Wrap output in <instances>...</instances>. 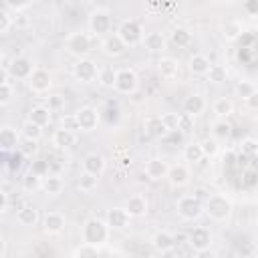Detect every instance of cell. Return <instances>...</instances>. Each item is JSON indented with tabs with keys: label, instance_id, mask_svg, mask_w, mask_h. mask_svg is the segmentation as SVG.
<instances>
[{
	"label": "cell",
	"instance_id": "37",
	"mask_svg": "<svg viewBox=\"0 0 258 258\" xmlns=\"http://www.w3.org/2000/svg\"><path fill=\"white\" fill-rule=\"evenodd\" d=\"M20 133H22V137H26V139L38 141V139L42 137V127H40L38 123L30 121V119H26V121L22 123V127H20Z\"/></svg>",
	"mask_w": 258,
	"mask_h": 258
},
{
	"label": "cell",
	"instance_id": "15",
	"mask_svg": "<svg viewBox=\"0 0 258 258\" xmlns=\"http://www.w3.org/2000/svg\"><path fill=\"white\" fill-rule=\"evenodd\" d=\"M20 135H22V133H18L14 127L2 125V127H0V147H2V151L8 153V151L18 149V145H20Z\"/></svg>",
	"mask_w": 258,
	"mask_h": 258
},
{
	"label": "cell",
	"instance_id": "33",
	"mask_svg": "<svg viewBox=\"0 0 258 258\" xmlns=\"http://www.w3.org/2000/svg\"><path fill=\"white\" fill-rule=\"evenodd\" d=\"M210 131H212V137H216L218 141H220V139H228V137L232 135V125L228 123V119H220V117H218V119L212 123Z\"/></svg>",
	"mask_w": 258,
	"mask_h": 258
},
{
	"label": "cell",
	"instance_id": "40",
	"mask_svg": "<svg viewBox=\"0 0 258 258\" xmlns=\"http://www.w3.org/2000/svg\"><path fill=\"white\" fill-rule=\"evenodd\" d=\"M171 40L177 44V46H187L191 42V32L187 28H175L171 32Z\"/></svg>",
	"mask_w": 258,
	"mask_h": 258
},
{
	"label": "cell",
	"instance_id": "59",
	"mask_svg": "<svg viewBox=\"0 0 258 258\" xmlns=\"http://www.w3.org/2000/svg\"><path fill=\"white\" fill-rule=\"evenodd\" d=\"M129 99H131L133 103H141V101H143V93H141V91L137 89L135 93H131V95H129Z\"/></svg>",
	"mask_w": 258,
	"mask_h": 258
},
{
	"label": "cell",
	"instance_id": "7",
	"mask_svg": "<svg viewBox=\"0 0 258 258\" xmlns=\"http://www.w3.org/2000/svg\"><path fill=\"white\" fill-rule=\"evenodd\" d=\"M117 93L121 95H131L139 89V79L135 75L133 69H119L117 71V79H115V87H113Z\"/></svg>",
	"mask_w": 258,
	"mask_h": 258
},
{
	"label": "cell",
	"instance_id": "52",
	"mask_svg": "<svg viewBox=\"0 0 258 258\" xmlns=\"http://www.w3.org/2000/svg\"><path fill=\"white\" fill-rule=\"evenodd\" d=\"M52 111H56V109H60L62 107V97L60 95H52V97H48V103H46Z\"/></svg>",
	"mask_w": 258,
	"mask_h": 258
},
{
	"label": "cell",
	"instance_id": "61",
	"mask_svg": "<svg viewBox=\"0 0 258 258\" xmlns=\"http://www.w3.org/2000/svg\"><path fill=\"white\" fill-rule=\"evenodd\" d=\"M256 28H258V20H256Z\"/></svg>",
	"mask_w": 258,
	"mask_h": 258
},
{
	"label": "cell",
	"instance_id": "45",
	"mask_svg": "<svg viewBox=\"0 0 258 258\" xmlns=\"http://www.w3.org/2000/svg\"><path fill=\"white\" fill-rule=\"evenodd\" d=\"M40 181H42V177H40V175H36L34 171H30V173L22 179V187H24L26 191H30V189L38 187V185H40Z\"/></svg>",
	"mask_w": 258,
	"mask_h": 258
},
{
	"label": "cell",
	"instance_id": "41",
	"mask_svg": "<svg viewBox=\"0 0 258 258\" xmlns=\"http://www.w3.org/2000/svg\"><path fill=\"white\" fill-rule=\"evenodd\" d=\"M258 89H256V85L254 83H250V81H240L238 85H236V95L240 97V99H248L250 95H254Z\"/></svg>",
	"mask_w": 258,
	"mask_h": 258
},
{
	"label": "cell",
	"instance_id": "20",
	"mask_svg": "<svg viewBox=\"0 0 258 258\" xmlns=\"http://www.w3.org/2000/svg\"><path fill=\"white\" fill-rule=\"evenodd\" d=\"M52 143L58 149H69V147H73L77 143V131L67 129V127H58L52 133Z\"/></svg>",
	"mask_w": 258,
	"mask_h": 258
},
{
	"label": "cell",
	"instance_id": "42",
	"mask_svg": "<svg viewBox=\"0 0 258 258\" xmlns=\"http://www.w3.org/2000/svg\"><path fill=\"white\" fill-rule=\"evenodd\" d=\"M14 97V87L10 81H0V105H8Z\"/></svg>",
	"mask_w": 258,
	"mask_h": 258
},
{
	"label": "cell",
	"instance_id": "44",
	"mask_svg": "<svg viewBox=\"0 0 258 258\" xmlns=\"http://www.w3.org/2000/svg\"><path fill=\"white\" fill-rule=\"evenodd\" d=\"M200 143H202V149H204V155L206 157H214L220 151V145H218V139L216 137H206Z\"/></svg>",
	"mask_w": 258,
	"mask_h": 258
},
{
	"label": "cell",
	"instance_id": "3",
	"mask_svg": "<svg viewBox=\"0 0 258 258\" xmlns=\"http://www.w3.org/2000/svg\"><path fill=\"white\" fill-rule=\"evenodd\" d=\"M175 210H177V214H179L183 220L194 222V220H198V218L204 214V202H202L200 198H196L194 194H185V196H181V198L177 200Z\"/></svg>",
	"mask_w": 258,
	"mask_h": 258
},
{
	"label": "cell",
	"instance_id": "38",
	"mask_svg": "<svg viewBox=\"0 0 258 258\" xmlns=\"http://www.w3.org/2000/svg\"><path fill=\"white\" fill-rule=\"evenodd\" d=\"M71 254H73V258H91V256H99V254H101V250H99V246H93V244L81 242V246H79V248H75Z\"/></svg>",
	"mask_w": 258,
	"mask_h": 258
},
{
	"label": "cell",
	"instance_id": "47",
	"mask_svg": "<svg viewBox=\"0 0 258 258\" xmlns=\"http://www.w3.org/2000/svg\"><path fill=\"white\" fill-rule=\"evenodd\" d=\"M12 24H14V18L6 10H2L0 12V34H8V30H10Z\"/></svg>",
	"mask_w": 258,
	"mask_h": 258
},
{
	"label": "cell",
	"instance_id": "46",
	"mask_svg": "<svg viewBox=\"0 0 258 258\" xmlns=\"http://www.w3.org/2000/svg\"><path fill=\"white\" fill-rule=\"evenodd\" d=\"M36 143H38V141H34V139H26V137H22L18 149H20L24 155H32V153H36V149H38Z\"/></svg>",
	"mask_w": 258,
	"mask_h": 258
},
{
	"label": "cell",
	"instance_id": "6",
	"mask_svg": "<svg viewBox=\"0 0 258 258\" xmlns=\"http://www.w3.org/2000/svg\"><path fill=\"white\" fill-rule=\"evenodd\" d=\"M117 34L123 38V42L127 46H135L143 40V30H141V24L135 20V18H127L119 24L117 28Z\"/></svg>",
	"mask_w": 258,
	"mask_h": 258
},
{
	"label": "cell",
	"instance_id": "28",
	"mask_svg": "<svg viewBox=\"0 0 258 258\" xmlns=\"http://www.w3.org/2000/svg\"><path fill=\"white\" fill-rule=\"evenodd\" d=\"M28 119L34 121V123H38L40 127H46L50 123V119H52V109L48 105H36V107L30 109Z\"/></svg>",
	"mask_w": 258,
	"mask_h": 258
},
{
	"label": "cell",
	"instance_id": "56",
	"mask_svg": "<svg viewBox=\"0 0 258 258\" xmlns=\"http://www.w3.org/2000/svg\"><path fill=\"white\" fill-rule=\"evenodd\" d=\"M242 149H244L246 153H254V151L258 149V145H256V141H252V139H246V141L242 143Z\"/></svg>",
	"mask_w": 258,
	"mask_h": 258
},
{
	"label": "cell",
	"instance_id": "34",
	"mask_svg": "<svg viewBox=\"0 0 258 258\" xmlns=\"http://www.w3.org/2000/svg\"><path fill=\"white\" fill-rule=\"evenodd\" d=\"M97 185H99V175L89 173V171H81V175H79V179H77V187H79L81 191L89 194V191L97 189Z\"/></svg>",
	"mask_w": 258,
	"mask_h": 258
},
{
	"label": "cell",
	"instance_id": "60",
	"mask_svg": "<svg viewBox=\"0 0 258 258\" xmlns=\"http://www.w3.org/2000/svg\"><path fill=\"white\" fill-rule=\"evenodd\" d=\"M6 256V240H4V236H0V258H4Z\"/></svg>",
	"mask_w": 258,
	"mask_h": 258
},
{
	"label": "cell",
	"instance_id": "43",
	"mask_svg": "<svg viewBox=\"0 0 258 258\" xmlns=\"http://www.w3.org/2000/svg\"><path fill=\"white\" fill-rule=\"evenodd\" d=\"M179 113H161V121L167 127V131H179Z\"/></svg>",
	"mask_w": 258,
	"mask_h": 258
},
{
	"label": "cell",
	"instance_id": "21",
	"mask_svg": "<svg viewBox=\"0 0 258 258\" xmlns=\"http://www.w3.org/2000/svg\"><path fill=\"white\" fill-rule=\"evenodd\" d=\"M151 246H153L157 252L167 254V252H171L173 246H175V236H171V234L165 232V230H159V232L153 234V238H151Z\"/></svg>",
	"mask_w": 258,
	"mask_h": 258
},
{
	"label": "cell",
	"instance_id": "4",
	"mask_svg": "<svg viewBox=\"0 0 258 258\" xmlns=\"http://www.w3.org/2000/svg\"><path fill=\"white\" fill-rule=\"evenodd\" d=\"M64 46H67V50H69L73 56L85 58V56L91 52V46H93L91 34H87V32H83V30L71 32V34L67 36V40H64Z\"/></svg>",
	"mask_w": 258,
	"mask_h": 258
},
{
	"label": "cell",
	"instance_id": "26",
	"mask_svg": "<svg viewBox=\"0 0 258 258\" xmlns=\"http://www.w3.org/2000/svg\"><path fill=\"white\" fill-rule=\"evenodd\" d=\"M16 222H18L20 226H24V228L36 226V224H38V210L32 208V206H22V208H18V212H16Z\"/></svg>",
	"mask_w": 258,
	"mask_h": 258
},
{
	"label": "cell",
	"instance_id": "1",
	"mask_svg": "<svg viewBox=\"0 0 258 258\" xmlns=\"http://www.w3.org/2000/svg\"><path fill=\"white\" fill-rule=\"evenodd\" d=\"M109 236H111V228L107 224V220H99V218H89L85 220L83 228H81V238L83 242L87 244H93V246H105L109 242Z\"/></svg>",
	"mask_w": 258,
	"mask_h": 258
},
{
	"label": "cell",
	"instance_id": "62",
	"mask_svg": "<svg viewBox=\"0 0 258 258\" xmlns=\"http://www.w3.org/2000/svg\"><path fill=\"white\" fill-rule=\"evenodd\" d=\"M256 224H258V222H256Z\"/></svg>",
	"mask_w": 258,
	"mask_h": 258
},
{
	"label": "cell",
	"instance_id": "17",
	"mask_svg": "<svg viewBox=\"0 0 258 258\" xmlns=\"http://www.w3.org/2000/svg\"><path fill=\"white\" fill-rule=\"evenodd\" d=\"M125 208H127V212L131 214V218H141V216L147 214L149 202H147V198H145L143 194H133V196H129V200L125 202Z\"/></svg>",
	"mask_w": 258,
	"mask_h": 258
},
{
	"label": "cell",
	"instance_id": "57",
	"mask_svg": "<svg viewBox=\"0 0 258 258\" xmlns=\"http://www.w3.org/2000/svg\"><path fill=\"white\" fill-rule=\"evenodd\" d=\"M14 24H16V26H26V24H28V18H26V14L18 12V14H16V18H14Z\"/></svg>",
	"mask_w": 258,
	"mask_h": 258
},
{
	"label": "cell",
	"instance_id": "14",
	"mask_svg": "<svg viewBox=\"0 0 258 258\" xmlns=\"http://www.w3.org/2000/svg\"><path fill=\"white\" fill-rule=\"evenodd\" d=\"M64 226H67V218H64L60 212H46V214L42 216V228H44V232L50 234V236L60 234V232L64 230Z\"/></svg>",
	"mask_w": 258,
	"mask_h": 258
},
{
	"label": "cell",
	"instance_id": "30",
	"mask_svg": "<svg viewBox=\"0 0 258 258\" xmlns=\"http://www.w3.org/2000/svg\"><path fill=\"white\" fill-rule=\"evenodd\" d=\"M40 187H42V191L48 194V196H58V194L62 191L64 183H62L60 177H56V175H48V173H46V175L42 177V181H40Z\"/></svg>",
	"mask_w": 258,
	"mask_h": 258
},
{
	"label": "cell",
	"instance_id": "13",
	"mask_svg": "<svg viewBox=\"0 0 258 258\" xmlns=\"http://www.w3.org/2000/svg\"><path fill=\"white\" fill-rule=\"evenodd\" d=\"M143 169H145L147 179L159 181V179H165V177H167L169 165H167V161H163V159H159V157H151V159H147V163H145Z\"/></svg>",
	"mask_w": 258,
	"mask_h": 258
},
{
	"label": "cell",
	"instance_id": "23",
	"mask_svg": "<svg viewBox=\"0 0 258 258\" xmlns=\"http://www.w3.org/2000/svg\"><path fill=\"white\" fill-rule=\"evenodd\" d=\"M105 167H107V161H105V157H103L101 153H89V155H85V159H83V171L95 173V175H99V177L103 175Z\"/></svg>",
	"mask_w": 258,
	"mask_h": 258
},
{
	"label": "cell",
	"instance_id": "31",
	"mask_svg": "<svg viewBox=\"0 0 258 258\" xmlns=\"http://www.w3.org/2000/svg\"><path fill=\"white\" fill-rule=\"evenodd\" d=\"M183 161H187V163H200L206 155H204V149H202V143L200 141H196V143H187L185 147H183Z\"/></svg>",
	"mask_w": 258,
	"mask_h": 258
},
{
	"label": "cell",
	"instance_id": "27",
	"mask_svg": "<svg viewBox=\"0 0 258 258\" xmlns=\"http://www.w3.org/2000/svg\"><path fill=\"white\" fill-rule=\"evenodd\" d=\"M204 111H206V99L202 95H189V97H185V101H183V113L196 117V115H200Z\"/></svg>",
	"mask_w": 258,
	"mask_h": 258
},
{
	"label": "cell",
	"instance_id": "24",
	"mask_svg": "<svg viewBox=\"0 0 258 258\" xmlns=\"http://www.w3.org/2000/svg\"><path fill=\"white\" fill-rule=\"evenodd\" d=\"M141 42H143V46H145L149 52H163L165 46H167V40H165L163 32H157V30L143 34V40H141Z\"/></svg>",
	"mask_w": 258,
	"mask_h": 258
},
{
	"label": "cell",
	"instance_id": "22",
	"mask_svg": "<svg viewBox=\"0 0 258 258\" xmlns=\"http://www.w3.org/2000/svg\"><path fill=\"white\" fill-rule=\"evenodd\" d=\"M210 67H212V60H210L206 54H202V52L191 54L189 60H187V69H189V73H191V75H198V77L208 75Z\"/></svg>",
	"mask_w": 258,
	"mask_h": 258
},
{
	"label": "cell",
	"instance_id": "36",
	"mask_svg": "<svg viewBox=\"0 0 258 258\" xmlns=\"http://www.w3.org/2000/svg\"><path fill=\"white\" fill-rule=\"evenodd\" d=\"M115 79H117V69H113V67H103V69L99 71L97 83H99L103 89H113V87H115Z\"/></svg>",
	"mask_w": 258,
	"mask_h": 258
},
{
	"label": "cell",
	"instance_id": "12",
	"mask_svg": "<svg viewBox=\"0 0 258 258\" xmlns=\"http://www.w3.org/2000/svg\"><path fill=\"white\" fill-rule=\"evenodd\" d=\"M75 115H77V121H79L81 131H95L97 129V125H99V113H97L95 107L85 105Z\"/></svg>",
	"mask_w": 258,
	"mask_h": 258
},
{
	"label": "cell",
	"instance_id": "49",
	"mask_svg": "<svg viewBox=\"0 0 258 258\" xmlns=\"http://www.w3.org/2000/svg\"><path fill=\"white\" fill-rule=\"evenodd\" d=\"M244 10L246 14L258 18V0H244Z\"/></svg>",
	"mask_w": 258,
	"mask_h": 258
},
{
	"label": "cell",
	"instance_id": "58",
	"mask_svg": "<svg viewBox=\"0 0 258 258\" xmlns=\"http://www.w3.org/2000/svg\"><path fill=\"white\" fill-rule=\"evenodd\" d=\"M6 210H8V194L2 191V194H0V212L4 214Z\"/></svg>",
	"mask_w": 258,
	"mask_h": 258
},
{
	"label": "cell",
	"instance_id": "48",
	"mask_svg": "<svg viewBox=\"0 0 258 258\" xmlns=\"http://www.w3.org/2000/svg\"><path fill=\"white\" fill-rule=\"evenodd\" d=\"M62 127L73 129V131L81 129V127H79V121H77V115H64V117H62Z\"/></svg>",
	"mask_w": 258,
	"mask_h": 258
},
{
	"label": "cell",
	"instance_id": "55",
	"mask_svg": "<svg viewBox=\"0 0 258 258\" xmlns=\"http://www.w3.org/2000/svg\"><path fill=\"white\" fill-rule=\"evenodd\" d=\"M194 196H196V198H200L202 202H206V200L210 198V191H208L206 187H202V185H198V187H194Z\"/></svg>",
	"mask_w": 258,
	"mask_h": 258
},
{
	"label": "cell",
	"instance_id": "8",
	"mask_svg": "<svg viewBox=\"0 0 258 258\" xmlns=\"http://www.w3.org/2000/svg\"><path fill=\"white\" fill-rule=\"evenodd\" d=\"M187 244L191 246V250L198 254V252H204V250H210L212 246V232L210 228L206 226H196L189 236H187Z\"/></svg>",
	"mask_w": 258,
	"mask_h": 258
},
{
	"label": "cell",
	"instance_id": "29",
	"mask_svg": "<svg viewBox=\"0 0 258 258\" xmlns=\"http://www.w3.org/2000/svg\"><path fill=\"white\" fill-rule=\"evenodd\" d=\"M143 127H145V131H147L151 137H163V135L169 133L167 127H165L163 121H161V115H159V117H155V115L147 117V119L143 121Z\"/></svg>",
	"mask_w": 258,
	"mask_h": 258
},
{
	"label": "cell",
	"instance_id": "39",
	"mask_svg": "<svg viewBox=\"0 0 258 258\" xmlns=\"http://www.w3.org/2000/svg\"><path fill=\"white\" fill-rule=\"evenodd\" d=\"M206 77L210 79V83L220 85V83H224V81L228 79V71H226V67H224V64H212Z\"/></svg>",
	"mask_w": 258,
	"mask_h": 258
},
{
	"label": "cell",
	"instance_id": "35",
	"mask_svg": "<svg viewBox=\"0 0 258 258\" xmlns=\"http://www.w3.org/2000/svg\"><path fill=\"white\" fill-rule=\"evenodd\" d=\"M244 32V26L240 20H228L224 26H222V36L226 40H238Z\"/></svg>",
	"mask_w": 258,
	"mask_h": 258
},
{
	"label": "cell",
	"instance_id": "50",
	"mask_svg": "<svg viewBox=\"0 0 258 258\" xmlns=\"http://www.w3.org/2000/svg\"><path fill=\"white\" fill-rule=\"evenodd\" d=\"M4 4L8 6V8H12V10H22V8H26L28 4H30V0H4Z\"/></svg>",
	"mask_w": 258,
	"mask_h": 258
},
{
	"label": "cell",
	"instance_id": "19",
	"mask_svg": "<svg viewBox=\"0 0 258 258\" xmlns=\"http://www.w3.org/2000/svg\"><path fill=\"white\" fill-rule=\"evenodd\" d=\"M167 179L173 187H183L189 183V167L185 163H177V165H171L169 171H167Z\"/></svg>",
	"mask_w": 258,
	"mask_h": 258
},
{
	"label": "cell",
	"instance_id": "32",
	"mask_svg": "<svg viewBox=\"0 0 258 258\" xmlns=\"http://www.w3.org/2000/svg\"><path fill=\"white\" fill-rule=\"evenodd\" d=\"M212 111L216 113V117H220V119H228V117L234 113V103H232L230 99H226V97H220V99L214 101Z\"/></svg>",
	"mask_w": 258,
	"mask_h": 258
},
{
	"label": "cell",
	"instance_id": "25",
	"mask_svg": "<svg viewBox=\"0 0 258 258\" xmlns=\"http://www.w3.org/2000/svg\"><path fill=\"white\" fill-rule=\"evenodd\" d=\"M157 71H159L161 79L171 81V79H175L179 75V62L175 58H171V56H161L157 60Z\"/></svg>",
	"mask_w": 258,
	"mask_h": 258
},
{
	"label": "cell",
	"instance_id": "2",
	"mask_svg": "<svg viewBox=\"0 0 258 258\" xmlns=\"http://www.w3.org/2000/svg\"><path fill=\"white\" fill-rule=\"evenodd\" d=\"M204 214H208L214 222H226L232 216L230 198L224 194H210V198L204 202Z\"/></svg>",
	"mask_w": 258,
	"mask_h": 258
},
{
	"label": "cell",
	"instance_id": "5",
	"mask_svg": "<svg viewBox=\"0 0 258 258\" xmlns=\"http://www.w3.org/2000/svg\"><path fill=\"white\" fill-rule=\"evenodd\" d=\"M99 67H97V62L95 60H91V58H77V62H75V67H73V75H75V79L79 81V83H95L97 79H99Z\"/></svg>",
	"mask_w": 258,
	"mask_h": 258
},
{
	"label": "cell",
	"instance_id": "16",
	"mask_svg": "<svg viewBox=\"0 0 258 258\" xmlns=\"http://www.w3.org/2000/svg\"><path fill=\"white\" fill-rule=\"evenodd\" d=\"M131 222V214L127 212V208H111L107 212V224L111 230H125Z\"/></svg>",
	"mask_w": 258,
	"mask_h": 258
},
{
	"label": "cell",
	"instance_id": "11",
	"mask_svg": "<svg viewBox=\"0 0 258 258\" xmlns=\"http://www.w3.org/2000/svg\"><path fill=\"white\" fill-rule=\"evenodd\" d=\"M50 85H52V77H50V73H48L46 69H42V67H36L34 73H32L30 79H28V87H30V91L36 93V95H42V93H46V91L50 89Z\"/></svg>",
	"mask_w": 258,
	"mask_h": 258
},
{
	"label": "cell",
	"instance_id": "53",
	"mask_svg": "<svg viewBox=\"0 0 258 258\" xmlns=\"http://www.w3.org/2000/svg\"><path fill=\"white\" fill-rule=\"evenodd\" d=\"M22 155H24V153H22L20 149H18V153L14 151V155H12V163H10L8 167H10V169H18V167L22 165Z\"/></svg>",
	"mask_w": 258,
	"mask_h": 258
},
{
	"label": "cell",
	"instance_id": "9",
	"mask_svg": "<svg viewBox=\"0 0 258 258\" xmlns=\"http://www.w3.org/2000/svg\"><path fill=\"white\" fill-rule=\"evenodd\" d=\"M89 28L95 36H103L111 30V14L105 8H97L89 16Z\"/></svg>",
	"mask_w": 258,
	"mask_h": 258
},
{
	"label": "cell",
	"instance_id": "51",
	"mask_svg": "<svg viewBox=\"0 0 258 258\" xmlns=\"http://www.w3.org/2000/svg\"><path fill=\"white\" fill-rule=\"evenodd\" d=\"M191 121H194V117H191V115H187V113H181V117H179V129H181V131H189V127H191Z\"/></svg>",
	"mask_w": 258,
	"mask_h": 258
},
{
	"label": "cell",
	"instance_id": "18",
	"mask_svg": "<svg viewBox=\"0 0 258 258\" xmlns=\"http://www.w3.org/2000/svg\"><path fill=\"white\" fill-rule=\"evenodd\" d=\"M101 48H103V52H105L107 56H121V54H125L127 44H125L123 38L115 32V34H109V36L103 40Z\"/></svg>",
	"mask_w": 258,
	"mask_h": 258
},
{
	"label": "cell",
	"instance_id": "54",
	"mask_svg": "<svg viewBox=\"0 0 258 258\" xmlns=\"http://www.w3.org/2000/svg\"><path fill=\"white\" fill-rule=\"evenodd\" d=\"M246 107H248L250 111H258V91L246 99Z\"/></svg>",
	"mask_w": 258,
	"mask_h": 258
},
{
	"label": "cell",
	"instance_id": "10",
	"mask_svg": "<svg viewBox=\"0 0 258 258\" xmlns=\"http://www.w3.org/2000/svg\"><path fill=\"white\" fill-rule=\"evenodd\" d=\"M34 69H36V67L32 64L30 58H26V56H16V58H12L10 64H8V75H10L12 79H18V81H28L30 75L34 73Z\"/></svg>",
	"mask_w": 258,
	"mask_h": 258
}]
</instances>
